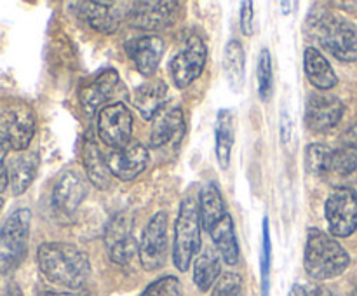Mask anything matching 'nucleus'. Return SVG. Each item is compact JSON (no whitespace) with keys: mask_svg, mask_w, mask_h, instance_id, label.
<instances>
[{"mask_svg":"<svg viewBox=\"0 0 357 296\" xmlns=\"http://www.w3.org/2000/svg\"><path fill=\"white\" fill-rule=\"evenodd\" d=\"M37 261L47 281L70 289L80 288L91 274L87 254L72 244H42L37 251Z\"/></svg>","mask_w":357,"mask_h":296,"instance_id":"obj_1","label":"nucleus"},{"mask_svg":"<svg viewBox=\"0 0 357 296\" xmlns=\"http://www.w3.org/2000/svg\"><path fill=\"white\" fill-rule=\"evenodd\" d=\"M349 253L335 237L317 228L309 230L303 251V267L310 277L316 281L338 277L349 267Z\"/></svg>","mask_w":357,"mask_h":296,"instance_id":"obj_2","label":"nucleus"},{"mask_svg":"<svg viewBox=\"0 0 357 296\" xmlns=\"http://www.w3.org/2000/svg\"><path fill=\"white\" fill-rule=\"evenodd\" d=\"M199 249H201V215H199V204L194 198H185L181 202L176 225H174V267L180 272H187Z\"/></svg>","mask_w":357,"mask_h":296,"instance_id":"obj_3","label":"nucleus"},{"mask_svg":"<svg viewBox=\"0 0 357 296\" xmlns=\"http://www.w3.org/2000/svg\"><path fill=\"white\" fill-rule=\"evenodd\" d=\"M30 209H16L0 228V268H10L21 260L30 233Z\"/></svg>","mask_w":357,"mask_h":296,"instance_id":"obj_4","label":"nucleus"},{"mask_svg":"<svg viewBox=\"0 0 357 296\" xmlns=\"http://www.w3.org/2000/svg\"><path fill=\"white\" fill-rule=\"evenodd\" d=\"M319 40L340 61H357V26L338 16H326L319 23Z\"/></svg>","mask_w":357,"mask_h":296,"instance_id":"obj_5","label":"nucleus"},{"mask_svg":"<svg viewBox=\"0 0 357 296\" xmlns=\"http://www.w3.org/2000/svg\"><path fill=\"white\" fill-rule=\"evenodd\" d=\"M324 212L333 237L352 235L357 228V192L352 188L333 190L324 205Z\"/></svg>","mask_w":357,"mask_h":296,"instance_id":"obj_6","label":"nucleus"},{"mask_svg":"<svg viewBox=\"0 0 357 296\" xmlns=\"http://www.w3.org/2000/svg\"><path fill=\"white\" fill-rule=\"evenodd\" d=\"M139 263L145 270L153 272L164 267L167 260V215L159 211L152 216L139 242Z\"/></svg>","mask_w":357,"mask_h":296,"instance_id":"obj_7","label":"nucleus"},{"mask_svg":"<svg viewBox=\"0 0 357 296\" xmlns=\"http://www.w3.org/2000/svg\"><path fill=\"white\" fill-rule=\"evenodd\" d=\"M206 59H208V49H206L204 42L195 35L188 37L185 42V47L180 52H176L169 63L171 77H173V82L176 84V87L185 89L194 80H197L204 70Z\"/></svg>","mask_w":357,"mask_h":296,"instance_id":"obj_8","label":"nucleus"},{"mask_svg":"<svg viewBox=\"0 0 357 296\" xmlns=\"http://www.w3.org/2000/svg\"><path fill=\"white\" fill-rule=\"evenodd\" d=\"M0 132L7 138L10 148L24 150L35 132V114L28 104H9L0 110Z\"/></svg>","mask_w":357,"mask_h":296,"instance_id":"obj_9","label":"nucleus"},{"mask_svg":"<svg viewBox=\"0 0 357 296\" xmlns=\"http://www.w3.org/2000/svg\"><path fill=\"white\" fill-rule=\"evenodd\" d=\"M132 131V115L122 103L107 104L98 115V134L112 148L128 145Z\"/></svg>","mask_w":357,"mask_h":296,"instance_id":"obj_10","label":"nucleus"},{"mask_svg":"<svg viewBox=\"0 0 357 296\" xmlns=\"http://www.w3.org/2000/svg\"><path fill=\"white\" fill-rule=\"evenodd\" d=\"M344 103L333 94L314 93L305 104V124L314 132H328L340 122Z\"/></svg>","mask_w":357,"mask_h":296,"instance_id":"obj_11","label":"nucleus"},{"mask_svg":"<svg viewBox=\"0 0 357 296\" xmlns=\"http://www.w3.org/2000/svg\"><path fill=\"white\" fill-rule=\"evenodd\" d=\"M146 162H149V150L138 141H129L121 148H114L107 159L110 173L122 181L135 180L145 171Z\"/></svg>","mask_w":357,"mask_h":296,"instance_id":"obj_12","label":"nucleus"},{"mask_svg":"<svg viewBox=\"0 0 357 296\" xmlns=\"http://www.w3.org/2000/svg\"><path fill=\"white\" fill-rule=\"evenodd\" d=\"M176 13V2H138L129 9V21L142 30H162L173 24Z\"/></svg>","mask_w":357,"mask_h":296,"instance_id":"obj_13","label":"nucleus"},{"mask_svg":"<svg viewBox=\"0 0 357 296\" xmlns=\"http://www.w3.org/2000/svg\"><path fill=\"white\" fill-rule=\"evenodd\" d=\"M105 244H107L110 260L119 265H128L139 249L131 233V225L124 216L112 219L105 233Z\"/></svg>","mask_w":357,"mask_h":296,"instance_id":"obj_14","label":"nucleus"},{"mask_svg":"<svg viewBox=\"0 0 357 296\" xmlns=\"http://www.w3.org/2000/svg\"><path fill=\"white\" fill-rule=\"evenodd\" d=\"M87 192H89V185L86 178L80 176L75 171H68L56 183L52 190V202L61 212L72 215L87 197Z\"/></svg>","mask_w":357,"mask_h":296,"instance_id":"obj_15","label":"nucleus"},{"mask_svg":"<svg viewBox=\"0 0 357 296\" xmlns=\"http://www.w3.org/2000/svg\"><path fill=\"white\" fill-rule=\"evenodd\" d=\"M126 52L132 59L139 73L152 75L162 59L164 40L160 37H153V35L132 38L126 44Z\"/></svg>","mask_w":357,"mask_h":296,"instance_id":"obj_16","label":"nucleus"},{"mask_svg":"<svg viewBox=\"0 0 357 296\" xmlns=\"http://www.w3.org/2000/svg\"><path fill=\"white\" fill-rule=\"evenodd\" d=\"M79 6L84 20L101 33H114L126 13L122 2H82Z\"/></svg>","mask_w":357,"mask_h":296,"instance_id":"obj_17","label":"nucleus"},{"mask_svg":"<svg viewBox=\"0 0 357 296\" xmlns=\"http://www.w3.org/2000/svg\"><path fill=\"white\" fill-rule=\"evenodd\" d=\"M185 134V117L181 108H171L155 118L150 132V145L153 148L173 145L176 146Z\"/></svg>","mask_w":357,"mask_h":296,"instance_id":"obj_18","label":"nucleus"},{"mask_svg":"<svg viewBox=\"0 0 357 296\" xmlns=\"http://www.w3.org/2000/svg\"><path fill=\"white\" fill-rule=\"evenodd\" d=\"M117 82L119 75L115 70H103L100 75L94 77L80 89V103L87 111H96L100 108L103 110L107 107V101L114 94Z\"/></svg>","mask_w":357,"mask_h":296,"instance_id":"obj_19","label":"nucleus"},{"mask_svg":"<svg viewBox=\"0 0 357 296\" xmlns=\"http://www.w3.org/2000/svg\"><path fill=\"white\" fill-rule=\"evenodd\" d=\"M303 70H305L309 82L314 87H317V89L328 91L337 86V73L331 68L330 61L317 49H305V54H303Z\"/></svg>","mask_w":357,"mask_h":296,"instance_id":"obj_20","label":"nucleus"},{"mask_svg":"<svg viewBox=\"0 0 357 296\" xmlns=\"http://www.w3.org/2000/svg\"><path fill=\"white\" fill-rule=\"evenodd\" d=\"M82 160L91 183L100 190H107L110 187V167H108L105 157L101 155L98 145L91 138H87V141L84 143Z\"/></svg>","mask_w":357,"mask_h":296,"instance_id":"obj_21","label":"nucleus"},{"mask_svg":"<svg viewBox=\"0 0 357 296\" xmlns=\"http://www.w3.org/2000/svg\"><path fill=\"white\" fill-rule=\"evenodd\" d=\"M167 100V86L162 80H150L136 89L135 103L143 118H153Z\"/></svg>","mask_w":357,"mask_h":296,"instance_id":"obj_22","label":"nucleus"},{"mask_svg":"<svg viewBox=\"0 0 357 296\" xmlns=\"http://www.w3.org/2000/svg\"><path fill=\"white\" fill-rule=\"evenodd\" d=\"M211 237L220 251V256L225 260L227 265H236L239 260V246L236 239V226L230 215H225L211 228Z\"/></svg>","mask_w":357,"mask_h":296,"instance_id":"obj_23","label":"nucleus"},{"mask_svg":"<svg viewBox=\"0 0 357 296\" xmlns=\"http://www.w3.org/2000/svg\"><path fill=\"white\" fill-rule=\"evenodd\" d=\"M199 215H201V225L208 232H211L213 226L227 215L225 202H223L222 194L216 188V185H206L199 195Z\"/></svg>","mask_w":357,"mask_h":296,"instance_id":"obj_24","label":"nucleus"},{"mask_svg":"<svg viewBox=\"0 0 357 296\" xmlns=\"http://www.w3.org/2000/svg\"><path fill=\"white\" fill-rule=\"evenodd\" d=\"M216 159L222 169H227L230 164V153L234 146V132H236V118L230 110L218 111L216 118Z\"/></svg>","mask_w":357,"mask_h":296,"instance_id":"obj_25","label":"nucleus"},{"mask_svg":"<svg viewBox=\"0 0 357 296\" xmlns=\"http://www.w3.org/2000/svg\"><path fill=\"white\" fill-rule=\"evenodd\" d=\"M38 169V155L33 152L23 153L13 162L9 169V183L14 195H21L33 181Z\"/></svg>","mask_w":357,"mask_h":296,"instance_id":"obj_26","label":"nucleus"},{"mask_svg":"<svg viewBox=\"0 0 357 296\" xmlns=\"http://www.w3.org/2000/svg\"><path fill=\"white\" fill-rule=\"evenodd\" d=\"M244 63H246V59H244V49L241 42L230 40L225 47L223 70H225V77L234 93H241L244 86V72H246Z\"/></svg>","mask_w":357,"mask_h":296,"instance_id":"obj_27","label":"nucleus"},{"mask_svg":"<svg viewBox=\"0 0 357 296\" xmlns=\"http://www.w3.org/2000/svg\"><path fill=\"white\" fill-rule=\"evenodd\" d=\"M220 254L213 249L204 251L201 256L195 260L194 265V282L201 291H208L213 284H216L220 277Z\"/></svg>","mask_w":357,"mask_h":296,"instance_id":"obj_28","label":"nucleus"},{"mask_svg":"<svg viewBox=\"0 0 357 296\" xmlns=\"http://www.w3.org/2000/svg\"><path fill=\"white\" fill-rule=\"evenodd\" d=\"M331 148L321 143H312L305 150V166L314 176L326 178L330 174Z\"/></svg>","mask_w":357,"mask_h":296,"instance_id":"obj_29","label":"nucleus"},{"mask_svg":"<svg viewBox=\"0 0 357 296\" xmlns=\"http://www.w3.org/2000/svg\"><path fill=\"white\" fill-rule=\"evenodd\" d=\"M357 171V152L351 148H342L331 150V159H330V174L335 176H349V174L356 173Z\"/></svg>","mask_w":357,"mask_h":296,"instance_id":"obj_30","label":"nucleus"},{"mask_svg":"<svg viewBox=\"0 0 357 296\" xmlns=\"http://www.w3.org/2000/svg\"><path fill=\"white\" fill-rule=\"evenodd\" d=\"M258 93L260 100L267 103L272 98V89H274V79H272V58L268 49H261L260 58H258Z\"/></svg>","mask_w":357,"mask_h":296,"instance_id":"obj_31","label":"nucleus"},{"mask_svg":"<svg viewBox=\"0 0 357 296\" xmlns=\"http://www.w3.org/2000/svg\"><path fill=\"white\" fill-rule=\"evenodd\" d=\"M271 263H272V246H271V228L268 218H264V242H261V296H268L271 289Z\"/></svg>","mask_w":357,"mask_h":296,"instance_id":"obj_32","label":"nucleus"},{"mask_svg":"<svg viewBox=\"0 0 357 296\" xmlns=\"http://www.w3.org/2000/svg\"><path fill=\"white\" fill-rule=\"evenodd\" d=\"M183 295V288L181 282L173 275H166V277L157 279L155 282L149 286L145 291L139 296H181Z\"/></svg>","mask_w":357,"mask_h":296,"instance_id":"obj_33","label":"nucleus"},{"mask_svg":"<svg viewBox=\"0 0 357 296\" xmlns=\"http://www.w3.org/2000/svg\"><path fill=\"white\" fill-rule=\"evenodd\" d=\"M209 296H244L243 279H241L239 274L227 272V274H223L216 281L215 288H213Z\"/></svg>","mask_w":357,"mask_h":296,"instance_id":"obj_34","label":"nucleus"},{"mask_svg":"<svg viewBox=\"0 0 357 296\" xmlns=\"http://www.w3.org/2000/svg\"><path fill=\"white\" fill-rule=\"evenodd\" d=\"M241 28H243L244 35H251L253 31V3L243 2V9H241Z\"/></svg>","mask_w":357,"mask_h":296,"instance_id":"obj_35","label":"nucleus"},{"mask_svg":"<svg viewBox=\"0 0 357 296\" xmlns=\"http://www.w3.org/2000/svg\"><path fill=\"white\" fill-rule=\"evenodd\" d=\"M340 139H342V145H344L345 148L356 150L357 152V122H354V124H352L351 127L342 134Z\"/></svg>","mask_w":357,"mask_h":296,"instance_id":"obj_36","label":"nucleus"},{"mask_svg":"<svg viewBox=\"0 0 357 296\" xmlns=\"http://www.w3.org/2000/svg\"><path fill=\"white\" fill-rule=\"evenodd\" d=\"M289 136H291V120H289L288 114H286V111H282V115H281V139H282V143H284V145L288 143Z\"/></svg>","mask_w":357,"mask_h":296,"instance_id":"obj_37","label":"nucleus"},{"mask_svg":"<svg viewBox=\"0 0 357 296\" xmlns=\"http://www.w3.org/2000/svg\"><path fill=\"white\" fill-rule=\"evenodd\" d=\"M9 148H10L9 141H7V138H6V136H3L2 132H0V169H2V164H3V160H6L7 153H9Z\"/></svg>","mask_w":357,"mask_h":296,"instance_id":"obj_38","label":"nucleus"},{"mask_svg":"<svg viewBox=\"0 0 357 296\" xmlns=\"http://www.w3.org/2000/svg\"><path fill=\"white\" fill-rule=\"evenodd\" d=\"M40 296H89L86 291H63V293H52V291H47V293H42Z\"/></svg>","mask_w":357,"mask_h":296,"instance_id":"obj_39","label":"nucleus"},{"mask_svg":"<svg viewBox=\"0 0 357 296\" xmlns=\"http://www.w3.org/2000/svg\"><path fill=\"white\" fill-rule=\"evenodd\" d=\"M309 296H337L333 291H330L328 288H314L312 291H309Z\"/></svg>","mask_w":357,"mask_h":296,"instance_id":"obj_40","label":"nucleus"},{"mask_svg":"<svg viewBox=\"0 0 357 296\" xmlns=\"http://www.w3.org/2000/svg\"><path fill=\"white\" fill-rule=\"evenodd\" d=\"M289 296H309V291H307L303 286L300 284H295L291 288V291H289Z\"/></svg>","mask_w":357,"mask_h":296,"instance_id":"obj_41","label":"nucleus"},{"mask_svg":"<svg viewBox=\"0 0 357 296\" xmlns=\"http://www.w3.org/2000/svg\"><path fill=\"white\" fill-rule=\"evenodd\" d=\"M2 208H3V197L0 195V211H2Z\"/></svg>","mask_w":357,"mask_h":296,"instance_id":"obj_42","label":"nucleus"}]
</instances>
